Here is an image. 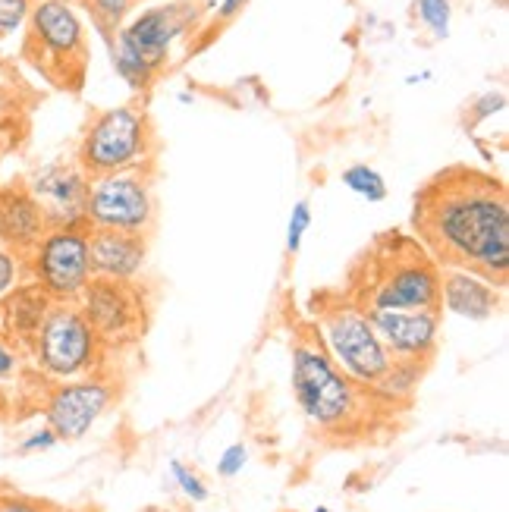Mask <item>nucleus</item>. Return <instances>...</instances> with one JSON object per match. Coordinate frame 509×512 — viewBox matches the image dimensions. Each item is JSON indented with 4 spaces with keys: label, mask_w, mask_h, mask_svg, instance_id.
I'll use <instances>...</instances> for the list:
<instances>
[{
    "label": "nucleus",
    "mask_w": 509,
    "mask_h": 512,
    "mask_svg": "<svg viewBox=\"0 0 509 512\" xmlns=\"http://www.w3.org/2000/svg\"><path fill=\"white\" fill-rule=\"evenodd\" d=\"M415 239L440 267L494 283L509 280V195L500 176L469 164L437 170L415 192Z\"/></svg>",
    "instance_id": "1"
},
{
    "label": "nucleus",
    "mask_w": 509,
    "mask_h": 512,
    "mask_svg": "<svg viewBox=\"0 0 509 512\" xmlns=\"http://www.w3.org/2000/svg\"><path fill=\"white\" fill-rule=\"evenodd\" d=\"M346 296L365 311L440 308V264L412 233H381L352 264Z\"/></svg>",
    "instance_id": "2"
},
{
    "label": "nucleus",
    "mask_w": 509,
    "mask_h": 512,
    "mask_svg": "<svg viewBox=\"0 0 509 512\" xmlns=\"http://www.w3.org/2000/svg\"><path fill=\"white\" fill-rule=\"evenodd\" d=\"M22 60L60 92L79 95L88 76V32L73 0H35L22 29Z\"/></svg>",
    "instance_id": "3"
},
{
    "label": "nucleus",
    "mask_w": 509,
    "mask_h": 512,
    "mask_svg": "<svg viewBox=\"0 0 509 512\" xmlns=\"http://www.w3.org/2000/svg\"><path fill=\"white\" fill-rule=\"evenodd\" d=\"M293 396L302 415L315 428L327 434H343L356 431V425L368 418L365 399L378 393L349 381L337 362L330 359L321 337L315 340L302 333L293 346Z\"/></svg>",
    "instance_id": "4"
},
{
    "label": "nucleus",
    "mask_w": 509,
    "mask_h": 512,
    "mask_svg": "<svg viewBox=\"0 0 509 512\" xmlns=\"http://www.w3.org/2000/svg\"><path fill=\"white\" fill-rule=\"evenodd\" d=\"M154 158H158V132L148 110L139 104H117L88 117L73 161L92 180L120 170L154 167Z\"/></svg>",
    "instance_id": "5"
},
{
    "label": "nucleus",
    "mask_w": 509,
    "mask_h": 512,
    "mask_svg": "<svg viewBox=\"0 0 509 512\" xmlns=\"http://www.w3.org/2000/svg\"><path fill=\"white\" fill-rule=\"evenodd\" d=\"M318 327L324 349L349 381H356L365 390H378V384L393 368V359L384 349L381 337L374 333L365 308H359L346 293L334 296L321 305Z\"/></svg>",
    "instance_id": "6"
},
{
    "label": "nucleus",
    "mask_w": 509,
    "mask_h": 512,
    "mask_svg": "<svg viewBox=\"0 0 509 512\" xmlns=\"http://www.w3.org/2000/svg\"><path fill=\"white\" fill-rule=\"evenodd\" d=\"M211 10L214 0H170L164 7H148L123 22L110 48H123L142 57L154 73L164 76L173 63L176 44L195 38Z\"/></svg>",
    "instance_id": "7"
},
{
    "label": "nucleus",
    "mask_w": 509,
    "mask_h": 512,
    "mask_svg": "<svg viewBox=\"0 0 509 512\" xmlns=\"http://www.w3.org/2000/svg\"><path fill=\"white\" fill-rule=\"evenodd\" d=\"M29 352L44 377L76 381V377H88L101 368L107 349L76 302H54Z\"/></svg>",
    "instance_id": "8"
},
{
    "label": "nucleus",
    "mask_w": 509,
    "mask_h": 512,
    "mask_svg": "<svg viewBox=\"0 0 509 512\" xmlns=\"http://www.w3.org/2000/svg\"><path fill=\"white\" fill-rule=\"evenodd\" d=\"M158 220L154 198V167L120 170L88 180L85 224L92 230H117L148 236Z\"/></svg>",
    "instance_id": "9"
},
{
    "label": "nucleus",
    "mask_w": 509,
    "mask_h": 512,
    "mask_svg": "<svg viewBox=\"0 0 509 512\" xmlns=\"http://www.w3.org/2000/svg\"><path fill=\"white\" fill-rule=\"evenodd\" d=\"M22 264L26 280L48 293L51 302H76L95 277L88 261V227H48Z\"/></svg>",
    "instance_id": "10"
},
{
    "label": "nucleus",
    "mask_w": 509,
    "mask_h": 512,
    "mask_svg": "<svg viewBox=\"0 0 509 512\" xmlns=\"http://www.w3.org/2000/svg\"><path fill=\"white\" fill-rule=\"evenodd\" d=\"M85 321L92 324L104 349H123L145 337L148 327V296L139 283L92 277L76 299Z\"/></svg>",
    "instance_id": "11"
},
{
    "label": "nucleus",
    "mask_w": 509,
    "mask_h": 512,
    "mask_svg": "<svg viewBox=\"0 0 509 512\" xmlns=\"http://www.w3.org/2000/svg\"><path fill=\"white\" fill-rule=\"evenodd\" d=\"M110 403H114V387L95 374L76 377V381H60L44 399V421L57 434V440L73 443L98 425Z\"/></svg>",
    "instance_id": "12"
},
{
    "label": "nucleus",
    "mask_w": 509,
    "mask_h": 512,
    "mask_svg": "<svg viewBox=\"0 0 509 512\" xmlns=\"http://www.w3.org/2000/svg\"><path fill=\"white\" fill-rule=\"evenodd\" d=\"M22 183L44 211L48 227H88V176L76 161H48L35 167Z\"/></svg>",
    "instance_id": "13"
},
{
    "label": "nucleus",
    "mask_w": 509,
    "mask_h": 512,
    "mask_svg": "<svg viewBox=\"0 0 509 512\" xmlns=\"http://www.w3.org/2000/svg\"><path fill=\"white\" fill-rule=\"evenodd\" d=\"M365 315L393 362L428 365L434 359V352L440 346V308H425V311L371 308Z\"/></svg>",
    "instance_id": "14"
},
{
    "label": "nucleus",
    "mask_w": 509,
    "mask_h": 512,
    "mask_svg": "<svg viewBox=\"0 0 509 512\" xmlns=\"http://www.w3.org/2000/svg\"><path fill=\"white\" fill-rule=\"evenodd\" d=\"M88 261L92 274L101 280L136 283L148 261V236L88 227Z\"/></svg>",
    "instance_id": "15"
},
{
    "label": "nucleus",
    "mask_w": 509,
    "mask_h": 512,
    "mask_svg": "<svg viewBox=\"0 0 509 512\" xmlns=\"http://www.w3.org/2000/svg\"><path fill=\"white\" fill-rule=\"evenodd\" d=\"M44 233H48V220L26 183L0 186V246L26 258Z\"/></svg>",
    "instance_id": "16"
},
{
    "label": "nucleus",
    "mask_w": 509,
    "mask_h": 512,
    "mask_svg": "<svg viewBox=\"0 0 509 512\" xmlns=\"http://www.w3.org/2000/svg\"><path fill=\"white\" fill-rule=\"evenodd\" d=\"M51 305L54 302L48 299V293H41L32 280L16 283L10 293L0 299V333H4L16 349L29 352L44 318H48Z\"/></svg>",
    "instance_id": "17"
},
{
    "label": "nucleus",
    "mask_w": 509,
    "mask_h": 512,
    "mask_svg": "<svg viewBox=\"0 0 509 512\" xmlns=\"http://www.w3.org/2000/svg\"><path fill=\"white\" fill-rule=\"evenodd\" d=\"M440 308L469 321H488L500 308V289L472 271L440 267Z\"/></svg>",
    "instance_id": "18"
},
{
    "label": "nucleus",
    "mask_w": 509,
    "mask_h": 512,
    "mask_svg": "<svg viewBox=\"0 0 509 512\" xmlns=\"http://www.w3.org/2000/svg\"><path fill=\"white\" fill-rule=\"evenodd\" d=\"M73 4H79L88 16H92L95 29L107 41V48H110V41H114L117 29L129 19L132 7H136L132 0H73Z\"/></svg>",
    "instance_id": "19"
},
{
    "label": "nucleus",
    "mask_w": 509,
    "mask_h": 512,
    "mask_svg": "<svg viewBox=\"0 0 509 512\" xmlns=\"http://www.w3.org/2000/svg\"><path fill=\"white\" fill-rule=\"evenodd\" d=\"M340 180H343V186L352 192V195H359V198H365V202H371V205H378V202H384L387 198V180H384V173L381 170H374L371 164H349L343 173H340Z\"/></svg>",
    "instance_id": "20"
},
{
    "label": "nucleus",
    "mask_w": 509,
    "mask_h": 512,
    "mask_svg": "<svg viewBox=\"0 0 509 512\" xmlns=\"http://www.w3.org/2000/svg\"><path fill=\"white\" fill-rule=\"evenodd\" d=\"M415 19L422 22V29L434 38L444 41L450 38V26H453V0H415L412 4Z\"/></svg>",
    "instance_id": "21"
},
{
    "label": "nucleus",
    "mask_w": 509,
    "mask_h": 512,
    "mask_svg": "<svg viewBox=\"0 0 509 512\" xmlns=\"http://www.w3.org/2000/svg\"><path fill=\"white\" fill-rule=\"evenodd\" d=\"M246 4H249V0H220L217 10H214V16H211V22H205V26L198 29V32H205V38L198 41L192 51H198V48H208V44H211V41H214L220 32H224V29L230 26V22H233V19L242 13V10H246ZM192 51H189V54H192Z\"/></svg>",
    "instance_id": "22"
},
{
    "label": "nucleus",
    "mask_w": 509,
    "mask_h": 512,
    "mask_svg": "<svg viewBox=\"0 0 509 512\" xmlns=\"http://www.w3.org/2000/svg\"><path fill=\"white\" fill-rule=\"evenodd\" d=\"M35 0H0V41H10L26 29Z\"/></svg>",
    "instance_id": "23"
},
{
    "label": "nucleus",
    "mask_w": 509,
    "mask_h": 512,
    "mask_svg": "<svg viewBox=\"0 0 509 512\" xmlns=\"http://www.w3.org/2000/svg\"><path fill=\"white\" fill-rule=\"evenodd\" d=\"M170 475H173L176 487H180L183 497H186L189 503H205V500L211 497V491H208V484L202 481V475L192 472L189 465H183L180 459H173V462H170Z\"/></svg>",
    "instance_id": "24"
},
{
    "label": "nucleus",
    "mask_w": 509,
    "mask_h": 512,
    "mask_svg": "<svg viewBox=\"0 0 509 512\" xmlns=\"http://www.w3.org/2000/svg\"><path fill=\"white\" fill-rule=\"evenodd\" d=\"M312 227V205L308 202H296L290 211V224H286V252L296 255L302 249V239Z\"/></svg>",
    "instance_id": "25"
},
{
    "label": "nucleus",
    "mask_w": 509,
    "mask_h": 512,
    "mask_svg": "<svg viewBox=\"0 0 509 512\" xmlns=\"http://www.w3.org/2000/svg\"><path fill=\"white\" fill-rule=\"evenodd\" d=\"M506 110V95L503 92H484L481 98H475L469 104V114H466V129H475L478 123L491 120L497 114H503Z\"/></svg>",
    "instance_id": "26"
},
{
    "label": "nucleus",
    "mask_w": 509,
    "mask_h": 512,
    "mask_svg": "<svg viewBox=\"0 0 509 512\" xmlns=\"http://www.w3.org/2000/svg\"><path fill=\"white\" fill-rule=\"evenodd\" d=\"M22 280H26V264H22V258L13 255L7 246H0V299Z\"/></svg>",
    "instance_id": "27"
},
{
    "label": "nucleus",
    "mask_w": 509,
    "mask_h": 512,
    "mask_svg": "<svg viewBox=\"0 0 509 512\" xmlns=\"http://www.w3.org/2000/svg\"><path fill=\"white\" fill-rule=\"evenodd\" d=\"M246 462H249L246 443H233V447H227L224 456L217 459V475L220 478H236V475H242V469H246Z\"/></svg>",
    "instance_id": "28"
},
{
    "label": "nucleus",
    "mask_w": 509,
    "mask_h": 512,
    "mask_svg": "<svg viewBox=\"0 0 509 512\" xmlns=\"http://www.w3.org/2000/svg\"><path fill=\"white\" fill-rule=\"evenodd\" d=\"M57 443H60V440H57V434H54L48 425H44V428L32 431L29 437H22L16 450H19L22 456H29V453H48V450H54V447H57Z\"/></svg>",
    "instance_id": "29"
},
{
    "label": "nucleus",
    "mask_w": 509,
    "mask_h": 512,
    "mask_svg": "<svg viewBox=\"0 0 509 512\" xmlns=\"http://www.w3.org/2000/svg\"><path fill=\"white\" fill-rule=\"evenodd\" d=\"M0 512H57V509L26 494H0Z\"/></svg>",
    "instance_id": "30"
},
{
    "label": "nucleus",
    "mask_w": 509,
    "mask_h": 512,
    "mask_svg": "<svg viewBox=\"0 0 509 512\" xmlns=\"http://www.w3.org/2000/svg\"><path fill=\"white\" fill-rule=\"evenodd\" d=\"M19 352L4 333H0V381H10V377L19 371Z\"/></svg>",
    "instance_id": "31"
},
{
    "label": "nucleus",
    "mask_w": 509,
    "mask_h": 512,
    "mask_svg": "<svg viewBox=\"0 0 509 512\" xmlns=\"http://www.w3.org/2000/svg\"><path fill=\"white\" fill-rule=\"evenodd\" d=\"M7 123H16V117H13L10 101H7V85L0 82V126H7Z\"/></svg>",
    "instance_id": "32"
},
{
    "label": "nucleus",
    "mask_w": 509,
    "mask_h": 512,
    "mask_svg": "<svg viewBox=\"0 0 509 512\" xmlns=\"http://www.w3.org/2000/svg\"><path fill=\"white\" fill-rule=\"evenodd\" d=\"M10 126H13V123L0 126V161H4V154H7V151L13 148V145H10V139H7V136H10Z\"/></svg>",
    "instance_id": "33"
},
{
    "label": "nucleus",
    "mask_w": 509,
    "mask_h": 512,
    "mask_svg": "<svg viewBox=\"0 0 509 512\" xmlns=\"http://www.w3.org/2000/svg\"><path fill=\"white\" fill-rule=\"evenodd\" d=\"M315 512H334V509H327V506H318Z\"/></svg>",
    "instance_id": "34"
},
{
    "label": "nucleus",
    "mask_w": 509,
    "mask_h": 512,
    "mask_svg": "<svg viewBox=\"0 0 509 512\" xmlns=\"http://www.w3.org/2000/svg\"><path fill=\"white\" fill-rule=\"evenodd\" d=\"M132 4H145V0H132Z\"/></svg>",
    "instance_id": "35"
}]
</instances>
